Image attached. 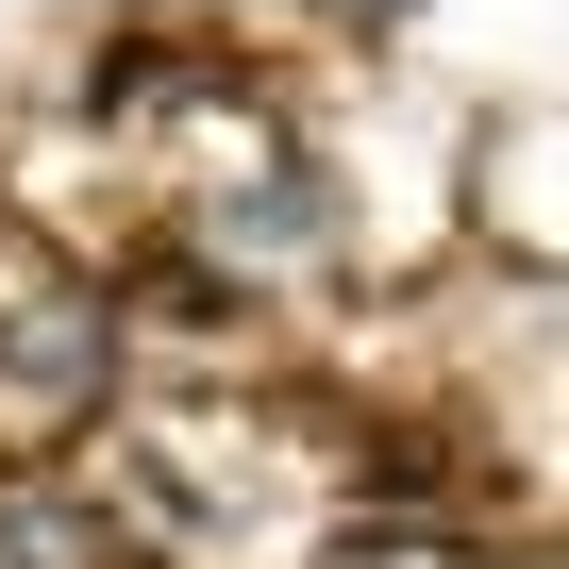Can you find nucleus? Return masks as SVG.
Instances as JSON below:
<instances>
[{"label": "nucleus", "instance_id": "f257e3e1", "mask_svg": "<svg viewBox=\"0 0 569 569\" xmlns=\"http://www.w3.org/2000/svg\"><path fill=\"white\" fill-rule=\"evenodd\" d=\"M0 369H18V386H101V302H84L18 218H0Z\"/></svg>", "mask_w": 569, "mask_h": 569}, {"label": "nucleus", "instance_id": "f03ea898", "mask_svg": "<svg viewBox=\"0 0 569 569\" xmlns=\"http://www.w3.org/2000/svg\"><path fill=\"white\" fill-rule=\"evenodd\" d=\"M0 569H118V536L68 486H0Z\"/></svg>", "mask_w": 569, "mask_h": 569}]
</instances>
